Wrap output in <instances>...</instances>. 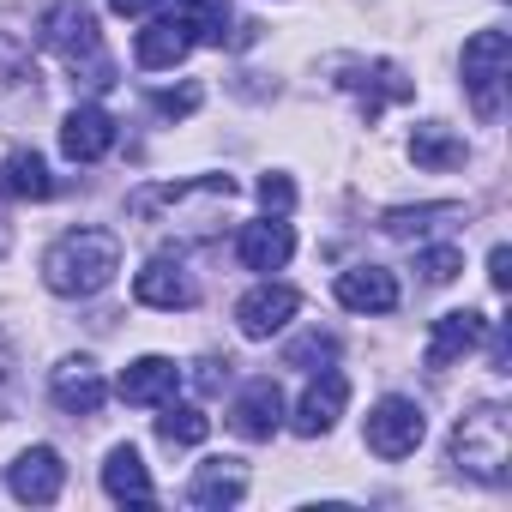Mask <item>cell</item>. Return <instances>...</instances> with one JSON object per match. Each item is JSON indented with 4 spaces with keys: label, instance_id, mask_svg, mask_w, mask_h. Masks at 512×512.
Wrapping results in <instances>:
<instances>
[{
    "label": "cell",
    "instance_id": "6da1fadb",
    "mask_svg": "<svg viewBox=\"0 0 512 512\" xmlns=\"http://www.w3.org/2000/svg\"><path fill=\"white\" fill-rule=\"evenodd\" d=\"M121 272V241L109 229H67L49 253H43V284L55 296H97L109 290Z\"/></svg>",
    "mask_w": 512,
    "mask_h": 512
},
{
    "label": "cell",
    "instance_id": "7a4b0ae2",
    "mask_svg": "<svg viewBox=\"0 0 512 512\" xmlns=\"http://www.w3.org/2000/svg\"><path fill=\"white\" fill-rule=\"evenodd\" d=\"M452 464L476 482H506L512 476V416L500 404H476L452 428Z\"/></svg>",
    "mask_w": 512,
    "mask_h": 512
},
{
    "label": "cell",
    "instance_id": "3957f363",
    "mask_svg": "<svg viewBox=\"0 0 512 512\" xmlns=\"http://www.w3.org/2000/svg\"><path fill=\"white\" fill-rule=\"evenodd\" d=\"M43 43L79 73V61H91L97 85H109V61H103V37H97V13L85 7V0H55V7L43 13Z\"/></svg>",
    "mask_w": 512,
    "mask_h": 512
},
{
    "label": "cell",
    "instance_id": "277c9868",
    "mask_svg": "<svg viewBox=\"0 0 512 512\" xmlns=\"http://www.w3.org/2000/svg\"><path fill=\"white\" fill-rule=\"evenodd\" d=\"M506 73H512V37L506 31H476L464 43V91L476 103V115H500V91H506Z\"/></svg>",
    "mask_w": 512,
    "mask_h": 512
},
{
    "label": "cell",
    "instance_id": "5b68a950",
    "mask_svg": "<svg viewBox=\"0 0 512 512\" xmlns=\"http://www.w3.org/2000/svg\"><path fill=\"white\" fill-rule=\"evenodd\" d=\"M362 434H368V452L374 458H410L422 446V434H428V416H422L416 398H380L368 410V428Z\"/></svg>",
    "mask_w": 512,
    "mask_h": 512
},
{
    "label": "cell",
    "instance_id": "8992f818",
    "mask_svg": "<svg viewBox=\"0 0 512 512\" xmlns=\"http://www.w3.org/2000/svg\"><path fill=\"white\" fill-rule=\"evenodd\" d=\"M7 488H13V500H25V506H49V500H61V488H67V464H61V452H55V446H25V452L7 464Z\"/></svg>",
    "mask_w": 512,
    "mask_h": 512
},
{
    "label": "cell",
    "instance_id": "52a82bcc",
    "mask_svg": "<svg viewBox=\"0 0 512 512\" xmlns=\"http://www.w3.org/2000/svg\"><path fill=\"white\" fill-rule=\"evenodd\" d=\"M302 314V296L290 290V284H253L241 302H235V326H241V338H272V332H284L290 320Z\"/></svg>",
    "mask_w": 512,
    "mask_h": 512
},
{
    "label": "cell",
    "instance_id": "ba28073f",
    "mask_svg": "<svg viewBox=\"0 0 512 512\" xmlns=\"http://www.w3.org/2000/svg\"><path fill=\"white\" fill-rule=\"evenodd\" d=\"M344 404H350V380H344L338 368H326V374H320V380H308V392L296 398L290 428H296L302 440H320V434H332V428H338Z\"/></svg>",
    "mask_w": 512,
    "mask_h": 512
},
{
    "label": "cell",
    "instance_id": "9c48e42d",
    "mask_svg": "<svg viewBox=\"0 0 512 512\" xmlns=\"http://www.w3.org/2000/svg\"><path fill=\"white\" fill-rule=\"evenodd\" d=\"M193 25H187V13H163V19H151L145 31H139V43H133V61L145 67V73H163V67H181L187 55H193Z\"/></svg>",
    "mask_w": 512,
    "mask_h": 512
},
{
    "label": "cell",
    "instance_id": "30bf717a",
    "mask_svg": "<svg viewBox=\"0 0 512 512\" xmlns=\"http://www.w3.org/2000/svg\"><path fill=\"white\" fill-rule=\"evenodd\" d=\"M49 398H55L67 416H97L103 398H109V380H103V368H97L91 356H67V362L55 368V380H49Z\"/></svg>",
    "mask_w": 512,
    "mask_h": 512
},
{
    "label": "cell",
    "instance_id": "8fae6325",
    "mask_svg": "<svg viewBox=\"0 0 512 512\" xmlns=\"http://www.w3.org/2000/svg\"><path fill=\"white\" fill-rule=\"evenodd\" d=\"M229 428H235L241 440H272V434L284 428V392H278L272 380H247V386L235 392V404H229Z\"/></svg>",
    "mask_w": 512,
    "mask_h": 512
},
{
    "label": "cell",
    "instance_id": "7c38bea8",
    "mask_svg": "<svg viewBox=\"0 0 512 512\" xmlns=\"http://www.w3.org/2000/svg\"><path fill=\"white\" fill-rule=\"evenodd\" d=\"M61 151L73 163H103L115 151V115L97 109V103H79L67 121H61Z\"/></svg>",
    "mask_w": 512,
    "mask_h": 512
},
{
    "label": "cell",
    "instance_id": "4fadbf2b",
    "mask_svg": "<svg viewBox=\"0 0 512 512\" xmlns=\"http://www.w3.org/2000/svg\"><path fill=\"white\" fill-rule=\"evenodd\" d=\"M235 253H241V266L247 272H284L290 266V253H296V229L284 217H266V223H247L235 235Z\"/></svg>",
    "mask_w": 512,
    "mask_h": 512
},
{
    "label": "cell",
    "instance_id": "5bb4252c",
    "mask_svg": "<svg viewBox=\"0 0 512 512\" xmlns=\"http://www.w3.org/2000/svg\"><path fill=\"white\" fill-rule=\"evenodd\" d=\"M482 332H488V314H476V308H452V314H440L434 332H428V368H434V374L452 368L458 356H470V350L482 344Z\"/></svg>",
    "mask_w": 512,
    "mask_h": 512
},
{
    "label": "cell",
    "instance_id": "9a60e30c",
    "mask_svg": "<svg viewBox=\"0 0 512 512\" xmlns=\"http://www.w3.org/2000/svg\"><path fill=\"white\" fill-rule=\"evenodd\" d=\"M338 302L350 314H392L398 308V278L386 266H350V272H338Z\"/></svg>",
    "mask_w": 512,
    "mask_h": 512
},
{
    "label": "cell",
    "instance_id": "2e32d148",
    "mask_svg": "<svg viewBox=\"0 0 512 512\" xmlns=\"http://www.w3.org/2000/svg\"><path fill=\"white\" fill-rule=\"evenodd\" d=\"M175 386H181V368H175L169 356H139V362H127V374H121L115 392H121L127 404H169Z\"/></svg>",
    "mask_w": 512,
    "mask_h": 512
},
{
    "label": "cell",
    "instance_id": "e0dca14e",
    "mask_svg": "<svg viewBox=\"0 0 512 512\" xmlns=\"http://www.w3.org/2000/svg\"><path fill=\"white\" fill-rule=\"evenodd\" d=\"M103 494L121 500V506H151V500H157L151 470H145V458H139L133 446H115V452L103 458Z\"/></svg>",
    "mask_w": 512,
    "mask_h": 512
},
{
    "label": "cell",
    "instance_id": "ac0fdd59",
    "mask_svg": "<svg viewBox=\"0 0 512 512\" xmlns=\"http://www.w3.org/2000/svg\"><path fill=\"white\" fill-rule=\"evenodd\" d=\"M133 296L145 302V308H163V314H175V308H193V284H187V272L181 266H169V260H151L139 278H133Z\"/></svg>",
    "mask_w": 512,
    "mask_h": 512
},
{
    "label": "cell",
    "instance_id": "d6986e66",
    "mask_svg": "<svg viewBox=\"0 0 512 512\" xmlns=\"http://www.w3.org/2000/svg\"><path fill=\"white\" fill-rule=\"evenodd\" d=\"M247 494V476H241V464L235 458H211V464H199V476L187 482V506H235Z\"/></svg>",
    "mask_w": 512,
    "mask_h": 512
},
{
    "label": "cell",
    "instance_id": "ffe728a7",
    "mask_svg": "<svg viewBox=\"0 0 512 512\" xmlns=\"http://www.w3.org/2000/svg\"><path fill=\"white\" fill-rule=\"evenodd\" d=\"M410 157H416V169H434V175H446V169H464L470 145H464L452 127H440V121H422V127L410 133Z\"/></svg>",
    "mask_w": 512,
    "mask_h": 512
},
{
    "label": "cell",
    "instance_id": "44dd1931",
    "mask_svg": "<svg viewBox=\"0 0 512 512\" xmlns=\"http://www.w3.org/2000/svg\"><path fill=\"white\" fill-rule=\"evenodd\" d=\"M0 193L7 199H49L55 193V175L37 151H13L7 163H0Z\"/></svg>",
    "mask_w": 512,
    "mask_h": 512
},
{
    "label": "cell",
    "instance_id": "7402d4cb",
    "mask_svg": "<svg viewBox=\"0 0 512 512\" xmlns=\"http://www.w3.org/2000/svg\"><path fill=\"white\" fill-rule=\"evenodd\" d=\"M205 434H211V416L199 404H175V398L163 404V416H157V440L163 446H199Z\"/></svg>",
    "mask_w": 512,
    "mask_h": 512
},
{
    "label": "cell",
    "instance_id": "603a6c76",
    "mask_svg": "<svg viewBox=\"0 0 512 512\" xmlns=\"http://www.w3.org/2000/svg\"><path fill=\"white\" fill-rule=\"evenodd\" d=\"M187 25H193L199 43H217V49H223V37H229V0H193V7H187Z\"/></svg>",
    "mask_w": 512,
    "mask_h": 512
},
{
    "label": "cell",
    "instance_id": "cb8c5ba5",
    "mask_svg": "<svg viewBox=\"0 0 512 512\" xmlns=\"http://www.w3.org/2000/svg\"><path fill=\"white\" fill-rule=\"evenodd\" d=\"M416 272H422L428 284H452V278L464 272V253H458V247H422V253H416Z\"/></svg>",
    "mask_w": 512,
    "mask_h": 512
},
{
    "label": "cell",
    "instance_id": "d4e9b609",
    "mask_svg": "<svg viewBox=\"0 0 512 512\" xmlns=\"http://www.w3.org/2000/svg\"><path fill=\"white\" fill-rule=\"evenodd\" d=\"M446 211H458V205H416V211H410V205H398V211H386V217H380V229H386V235H416V229H428V223H434V217H446Z\"/></svg>",
    "mask_w": 512,
    "mask_h": 512
},
{
    "label": "cell",
    "instance_id": "484cf974",
    "mask_svg": "<svg viewBox=\"0 0 512 512\" xmlns=\"http://www.w3.org/2000/svg\"><path fill=\"white\" fill-rule=\"evenodd\" d=\"M260 205H266L272 217H284V211L296 205V181H290V175H278V169H272V175H260Z\"/></svg>",
    "mask_w": 512,
    "mask_h": 512
},
{
    "label": "cell",
    "instance_id": "4316f807",
    "mask_svg": "<svg viewBox=\"0 0 512 512\" xmlns=\"http://www.w3.org/2000/svg\"><path fill=\"white\" fill-rule=\"evenodd\" d=\"M338 356V338L332 332H308L302 344H290V368H308V362H332Z\"/></svg>",
    "mask_w": 512,
    "mask_h": 512
},
{
    "label": "cell",
    "instance_id": "83f0119b",
    "mask_svg": "<svg viewBox=\"0 0 512 512\" xmlns=\"http://www.w3.org/2000/svg\"><path fill=\"white\" fill-rule=\"evenodd\" d=\"M151 109H157V115H193V109H199V85H187V91H157Z\"/></svg>",
    "mask_w": 512,
    "mask_h": 512
},
{
    "label": "cell",
    "instance_id": "f1b7e54d",
    "mask_svg": "<svg viewBox=\"0 0 512 512\" xmlns=\"http://www.w3.org/2000/svg\"><path fill=\"white\" fill-rule=\"evenodd\" d=\"M506 266H512V253H506V247H494V253H488V284H494L500 296H506V284H512V272H506Z\"/></svg>",
    "mask_w": 512,
    "mask_h": 512
},
{
    "label": "cell",
    "instance_id": "f546056e",
    "mask_svg": "<svg viewBox=\"0 0 512 512\" xmlns=\"http://www.w3.org/2000/svg\"><path fill=\"white\" fill-rule=\"evenodd\" d=\"M109 7H115V13H121V19H145V13H151V7H157V0H109Z\"/></svg>",
    "mask_w": 512,
    "mask_h": 512
}]
</instances>
